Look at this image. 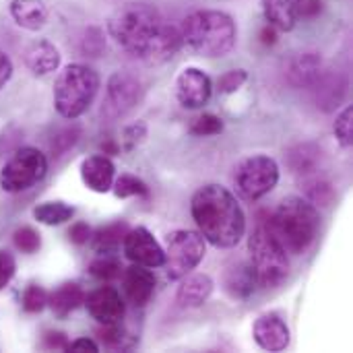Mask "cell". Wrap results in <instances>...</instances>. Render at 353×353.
I'll use <instances>...</instances> for the list:
<instances>
[{
	"label": "cell",
	"instance_id": "23",
	"mask_svg": "<svg viewBox=\"0 0 353 353\" xmlns=\"http://www.w3.org/2000/svg\"><path fill=\"white\" fill-rule=\"evenodd\" d=\"M8 12L12 21L27 31H39L48 23V6L43 0H10Z\"/></svg>",
	"mask_w": 353,
	"mask_h": 353
},
{
	"label": "cell",
	"instance_id": "22",
	"mask_svg": "<svg viewBox=\"0 0 353 353\" xmlns=\"http://www.w3.org/2000/svg\"><path fill=\"white\" fill-rule=\"evenodd\" d=\"M223 290L234 300H246L256 290V275L250 263H236L223 273Z\"/></svg>",
	"mask_w": 353,
	"mask_h": 353
},
{
	"label": "cell",
	"instance_id": "15",
	"mask_svg": "<svg viewBox=\"0 0 353 353\" xmlns=\"http://www.w3.org/2000/svg\"><path fill=\"white\" fill-rule=\"evenodd\" d=\"M122 285H124V294H126L128 302L137 308H143L153 298L155 275L149 267H141V265L132 263L122 275Z\"/></svg>",
	"mask_w": 353,
	"mask_h": 353
},
{
	"label": "cell",
	"instance_id": "41",
	"mask_svg": "<svg viewBox=\"0 0 353 353\" xmlns=\"http://www.w3.org/2000/svg\"><path fill=\"white\" fill-rule=\"evenodd\" d=\"M23 139V130L17 128V126H6L2 132H0V153H8V151H14L19 147Z\"/></svg>",
	"mask_w": 353,
	"mask_h": 353
},
{
	"label": "cell",
	"instance_id": "21",
	"mask_svg": "<svg viewBox=\"0 0 353 353\" xmlns=\"http://www.w3.org/2000/svg\"><path fill=\"white\" fill-rule=\"evenodd\" d=\"M182 285L178 288L176 302L180 308H201L213 294V279L205 273H194L188 277H182Z\"/></svg>",
	"mask_w": 353,
	"mask_h": 353
},
{
	"label": "cell",
	"instance_id": "47",
	"mask_svg": "<svg viewBox=\"0 0 353 353\" xmlns=\"http://www.w3.org/2000/svg\"><path fill=\"white\" fill-rule=\"evenodd\" d=\"M261 41H263L265 46H273V43L277 41V29L271 27V25L267 23V27L261 31Z\"/></svg>",
	"mask_w": 353,
	"mask_h": 353
},
{
	"label": "cell",
	"instance_id": "37",
	"mask_svg": "<svg viewBox=\"0 0 353 353\" xmlns=\"http://www.w3.org/2000/svg\"><path fill=\"white\" fill-rule=\"evenodd\" d=\"M89 273L99 281H114L120 275V265L114 259H110L108 254H103L101 259H97L89 265Z\"/></svg>",
	"mask_w": 353,
	"mask_h": 353
},
{
	"label": "cell",
	"instance_id": "24",
	"mask_svg": "<svg viewBox=\"0 0 353 353\" xmlns=\"http://www.w3.org/2000/svg\"><path fill=\"white\" fill-rule=\"evenodd\" d=\"M302 0H261L263 14L277 31H292L300 21Z\"/></svg>",
	"mask_w": 353,
	"mask_h": 353
},
{
	"label": "cell",
	"instance_id": "6",
	"mask_svg": "<svg viewBox=\"0 0 353 353\" xmlns=\"http://www.w3.org/2000/svg\"><path fill=\"white\" fill-rule=\"evenodd\" d=\"M250 265L256 275V285L265 290L279 288L290 275V256L265 221H259L248 238Z\"/></svg>",
	"mask_w": 353,
	"mask_h": 353
},
{
	"label": "cell",
	"instance_id": "30",
	"mask_svg": "<svg viewBox=\"0 0 353 353\" xmlns=\"http://www.w3.org/2000/svg\"><path fill=\"white\" fill-rule=\"evenodd\" d=\"M81 139V126L79 124H68L64 128H60L52 141H50V155L52 157H62L64 153H68Z\"/></svg>",
	"mask_w": 353,
	"mask_h": 353
},
{
	"label": "cell",
	"instance_id": "20",
	"mask_svg": "<svg viewBox=\"0 0 353 353\" xmlns=\"http://www.w3.org/2000/svg\"><path fill=\"white\" fill-rule=\"evenodd\" d=\"M312 89L314 101L323 112H335L347 97V81L339 72H323Z\"/></svg>",
	"mask_w": 353,
	"mask_h": 353
},
{
	"label": "cell",
	"instance_id": "2",
	"mask_svg": "<svg viewBox=\"0 0 353 353\" xmlns=\"http://www.w3.org/2000/svg\"><path fill=\"white\" fill-rule=\"evenodd\" d=\"M199 234L215 248H234L246 232V217L238 199L219 184H205L190 201Z\"/></svg>",
	"mask_w": 353,
	"mask_h": 353
},
{
	"label": "cell",
	"instance_id": "17",
	"mask_svg": "<svg viewBox=\"0 0 353 353\" xmlns=\"http://www.w3.org/2000/svg\"><path fill=\"white\" fill-rule=\"evenodd\" d=\"M81 180L93 192H110L116 180V168L108 155H91L81 163Z\"/></svg>",
	"mask_w": 353,
	"mask_h": 353
},
{
	"label": "cell",
	"instance_id": "10",
	"mask_svg": "<svg viewBox=\"0 0 353 353\" xmlns=\"http://www.w3.org/2000/svg\"><path fill=\"white\" fill-rule=\"evenodd\" d=\"M141 95H143V87L134 74L124 72V70L114 72L105 83V97H103V105H101V116L108 122L126 116L130 110L137 108V103L141 101Z\"/></svg>",
	"mask_w": 353,
	"mask_h": 353
},
{
	"label": "cell",
	"instance_id": "7",
	"mask_svg": "<svg viewBox=\"0 0 353 353\" xmlns=\"http://www.w3.org/2000/svg\"><path fill=\"white\" fill-rule=\"evenodd\" d=\"M48 174V157L35 147H17L0 170V188L19 194L33 188Z\"/></svg>",
	"mask_w": 353,
	"mask_h": 353
},
{
	"label": "cell",
	"instance_id": "45",
	"mask_svg": "<svg viewBox=\"0 0 353 353\" xmlns=\"http://www.w3.org/2000/svg\"><path fill=\"white\" fill-rule=\"evenodd\" d=\"M10 77H12V60L6 52L0 50V91L6 87Z\"/></svg>",
	"mask_w": 353,
	"mask_h": 353
},
{
	"label": "cell",
	"instance_id": "16",
	"mask_svg": "<svg viewBox=\"0 0 353 353\" xmlns=\"http://www.w3.org/2000/svg\"><path fill=\"white\" fill-rule=\"evenodd\" d=\"M323 72L325 64L321 54L316 52H302L294 56L288 64V81L296 89H312Z\"/></svg>",
	"mask_w": 353,
	"mask_h": 353
},
{
	"label": "cell",
	"instance_id": "18",
	"mask_svg": "<svg viewBox=\"0 0 353 353\" xmlns=\"http://www.w3.org/2000/svg\"><path fill=\"white\" fill-rule=\"evenodd\" d=\"M23 60H25V66L31 70V74L46 77V74H52L54 70L60 68L62 56H60V50L52 41L35 39L25 48Z\"/></svg>",
	"mask_w": 353,
	"mask_h": 353
},
{
	"label": "cell",
	"instance_id": "28",
	"mask_svg": "<svg viewBox=\"0 0 353 353\" xmlns=\"http://www.w3.org/2000/svg\"><path fill=\"white\" fill-rule=\"evenodd\" d=\"M302 190L314 207H329L335 201V186L319 174L304 176Z\"/></svg>",
	"mask_w": 353,
	"mask_h": 353
},
{
	"label": "cell",
	"instance_id": "3",
	"mask_svg": "<svg viewBox=\"0 0 353 353\" xmlns=\"http://www.w3.org/2000/svg\"><path fill=\"white\" fill-rule=\"evenodd\" d=\"M182 43L203 58H223L238 41V25L225 10L203 8L190 12L180 27Z\"/></svg>",
	"mask_w": 353,
	"mask_h": 353
},
{
	"label": "cell",
	"instance_id": "19",
	"mask_svg": "<svg viewBox=\"0 0 353 353\" xmlns=\"http://www.w3.org/2000/svg\"><path fill=\"white\" fill-rule=\"evenodd\" d=\"M325 161L323 147L316 143H298L285 151V165L296 176H312L319 174Z\"/></svg>",
	"mask_w": 353,
	"mask_h": 353
},
{
	"label": "cell",
	"instance_id": "8",
	"mask_svg": "<svg viewBox=\"0 0 353 353\" xmlns=\"http://www.w3.org/2000/svg\"><path fill=\"white\" fill-rule=\"evenodd\" d=\"M165 277L170 281H180L192 273L205 259L207 246L205 238L192 230H174L165 236Z\"/></svg>",
	"mask_w": 353,
	"mask_h": 353
},
{
	"label": "cell",
	"instance_id": "34",
	"mask_svg": "<svg viewBox=\"0 0 353 353\" xmlns=\"http://www.w3.org/2000/svg\"><path fill=\"white\" fill-rule=\"evenodd\" d=\"M21 306L27 314H37L48 306V292L41 285H27L21 296Z\"/></svg>",
	"mask_w": 353,
	"mask_h": 353
},
{
	"label": "cell",
	"instance_id": "42",
	"mask_svg": "<svg viewBox=\"0 0 353 353\" xmlns=\"http://www.w3.org/2000/svg\"><path fill=\"white\" fill-rule=\"evenodd\" d=\"M68 238H70V242H72V244L83 246V244H87V242L91 240V228H89L85 221H77V223H72V225H70V230H68Z\"/></svg>",
	"mask_w": 353,
	"mask_h": 353
},
{
	"label": "cell",
	"instance_id": "27",
	"mask_svg": "<svg viewBox=\"0 0 353 353\" xmlns=\"http://www.w3.org/2000/svg\"><path fill=\"white\" fill-rule=\"evenodd\" d=\"M97 337L101 341V345L105 350H112V352H130L137 347L139 339L126 331L122 327V323H114V325H101L97 329Z\"/></svg>",
	"mask_w": 353,
	"mask_h": 353
},
{
	"label": "cell",
	"instance_id": "1",
	"mask_svg": "<svg viewBox=\"0 0 353 353\" xmlns=\"http://www.w3.org/2000/svg\"><path fill=\"white\" fill-rule=\"evenodd\" d=\"M108 33L126 54L147 64H163L184 46L180 29L163 23L159 10L147 2L120 6L108 21Z\"/></svg>",
	"mask_w": 353,
	"mask_h": 353
},
{
	"label": "cell",
	"instance_id": "5",
	"mask_svg": "<svg viewBox=\"0 0 353 353\" xmlns=\"http://www.w3.org/2000/svg\"><path fill=\"white\" fill-rule=\"evenodd\" d=\"M99 91V74L87 64H68L54 83V108L66 120H77L95 101Z\"/></svg>",
	"mask_w": 353,
	"mask_h": 353
},
{
	"label": "cell",
	"instance_id": "13",
	"mask_svg": "<svg viewBox=\"0 0 353 353\" xmlns=\"http://www.w3.org/2000/svg\"><path fill=\"white\" fill-rule=\"evenodd\" d=\"M252 337L261 350L271 353L285 352L290 347V341H292L290 327L283 321V316L277 312L261 314L252 325Z\"/></svg>",
	"mask_w": 353,
	"mask_h": 353
},
{
	"label": "cell",
	"instance_id": "11",
	"mask_svg": "<svg viewBox=\"0 0 353 353\" xmlns=\"http://www.w3.org/2000/svg\"><path fill=\"white\" fill-rule=\"evenodd\" d=\"M122 244H124L126 259L130 263H134V265L157 269V267H163V263H165V252H163L161 244L143 225H137V228L128 230Z\"/></svg>",
	"mask_w": 353,
	"mask_h": 353
},
{
	"label": "cell",
	"instance_id": "39",
	"mask_svg": "<svg viewBox=\"0 0 353 353\" xmlns=\"http://www.w3.org/2000/svg\"><path fill=\"white\" fill-rule=\"evenodd\" d=\"M147 137V126L145 122H134L130 126H126L122 130V147L124 151H132L134 147H139Z\"/></svg>",
	"mask_w": 353,
	"mask_h": 353
},
{
	"label": "cell",
	"instance_id": "29",
	"mask_svg": "<svg viewBox=\"0 0 353 353\" xmlns=\"http://www.w3.org/2000/svg\"><path fill=\"white\" fill-rule=\"evenodd\" d=\"M74 207L64 201H46L33 209V217L37 223L43 225H62L68 219H72Z\"/></svg>",
	"mask_w": 353,
	"mask_h": 353
},
{
	"label": "cell",
	"instance_id": "31",
	"mask_svg": "<svg viewBox=\"0 0 353 353\" xmlns=\"http://www.w3.org/2000/svg\"><path fill=\"white\" fill-rule=\"evenodd\" d=\"M112 190L118 199H130V196H149V186L132 176V174H122L120 178L114 180L112 184Z\"/></svg>",
	"mask_w": 353,
	"mask_h": 353
},
{
	"label": "cell",
	"instance_id": "35",
	"mask_svg": "<svg viewBox=\"0 0 353 353\" xmlns=\"http://www.w3.org/2000/svg\"><path fill=\"white\" fill-rule=\"evenodd\" d=\"M223 130V120L215 114H201L190 124V134L194 137H215Z\"/></svg>",
	"mask_w": 353,
	"mask_h": 353
},
{
	"label": "cell",
	"instance_id": "26",
	"mask_svg": "<svg viewBox=\"0 0 353 353\" xmlns=\"http://www.w3.org/2000/svg\"><path fill=\"white\" fill-rule=\"evenodd\" d=\"M126 232H128L126 221H114V223H108V225L99 228L91 236L93 250L99 252V254H112V252H116L120 248V244L124 242Z\"/></svg>",
	"mask_w": 353,
	"mask_h": 353
},
{
	"label": "cell",
	"instance_id": "32",
	"mask_svg": "<svg viewBox=\"0 0 353 353\" xmlns=\"http://www.w3.org/2000/svg\"><path fill=\"white\" fill-rule=\"evenodd\" d=\"M79 50L87 58H99L105 52V35H103V31L99 27H95V25L87 27L81 41H79Z\"/></svg>",
	"mask_w": 353,
	"mask_h": 353
},
{
	"label": "cell",
	"instance_id": "46",
	"mask_svg": "<svg viewBox=\"0 0 353 353\" xmlns=\"http://www.w3.org/2000/svg\"><path fill=\"white\" fill-rule=\"evenodd\" d=\"M66 352H99V345L93 341V339H87V337H81V339H74V341H68V347Z\"/></svg>",
	"mask_w": 353,
	"mask_h": 353
},
{
	"label": "cell",
	"instance_id": "38",
	"mask_svg": "<svg viewBox=\"0 0 353 353\" xmlns=\"http://www.w3.org/2000/svg\"><path fill=\"white\" fill-rule=\"evenodd\" d=\"M246 81H248V72H246L244 68H234V70H228L225 74L219 77L217 87H219V93L232 95V93H236Z\"/></svg>",
	"mask_w": 353,
	"mask_h": 353
},
{
	"label": "cell",
	"instance_id": "33",
	"mask_svg": "<svg viewBox=\"0 0 353 353\" xmlns=\"http://www.w3.org/2000/svg\"><path fill=\"white\" fill-rule=\"evenodd\" d=\"M333 130H335V137H337L339 145L343 149H350L353 145V105H345L337 114Z\"/></svg>",
	"mask_w": 353,
	"mask_h": 353
},
{
	"label": "cell",
	"instance_id": "36",
	"mask_svg": "<svg viewBox=\"0 0 353 353\" xmlns=\"http://www.w3.org/2000/svg\"><path fill=\"white\" fill-rule=\"evenodd\" d=\"M12 244L23 254H35L41 246V238L33 228H19L12 234Z\"/></svg>",
	"mask_w": 353,
	"mask_h": 353
},
{
	"label": "cell",
	"instance_id": "4",
	"mask_svg": "<svg viewBox=\"0 0 353 353\" xmlns=\"http://www.w3.org/2000/svg\"><path fill=\"white\" fill-rule=\"evenodd\" d=\"M288 254H304L316 240L319 209L302 196H285L265 221Z\"/></svg>",
	"mask_w": 353,
	"mask_h": 353
},
{
	"label": "cell",
	"instance_id": "44",
	"mask_svg": "<svg viewBox=\"0 0 353 353\" xmlns=\"http://www.w3.org/2000/svg\"><path fill=\"white\" fill-rule=\"evenodd\" d=\"M323 10V0H302L300 19H316Z\"/></svg>",
	"mask_w": 353,
	"mask_h": 353
},
{
	"label": "cell",
	"instance_id": "12",
	"mask_svg": "<svg viewBox=\"0 0 353 353\" xmlns=\"http://www.w3.org/2000/svg\"><path fill=\"white\" fill-rule=\"evenodd\" d=\"M213 93V83L209 74L196 66H186L176 79L178 103L186 110H199L209 103Z\"/></svg>",
	"mask_w": 353,
	"mask_h": 353
},
{
	"label": "cell",
	"instance_id": "9",
	"mask_svg": "<svg viewBox=\"0 0 353 353\" xmlns=\"http://www.w3.org/2000/svg\"><path fill=\"white\" fill-rule=\"evenodd\" d=\"M279 182V165L269 155H252L236 165L234 186L244 201H259Z\"/></svg>",
	"mask_w": 353,
	"mask_h": 353
},
{
	"label": "cell",
	"instance_id": "25",
	"mask_svg": "<svg viewBox=\"0 0 353 353\" xmlns=\"http://www.w3.org/2000/svg\"><path fill=\"white\" fill-rule=\"evenodd\" d=\"M83 300H85V292L74 281H66L58 285L52 294H48V306L56 319H66L83 304Z\"/></svg>",
	"mask_w": 353,
	"mask_h": 353
},
{
	"label": "cell",
	"instance_id": "40",
	"mask_svg": "<svg viewBox=\"0 0 353 353\" xmlns=\"http://www.w3.org/2000/svg\"><path fill=\"white\" fill-rule=\"evenodd\" d=\"M14 273H17V261H14L12 252L0 250V292L12 281Z\"/></svg>",
	"mask_w": 353,
	"mask_h": 353
},
{
	"label": "cell",
	"instance_id": "43",
	"mask_svg": "<svg viewBox=\"0 0 353 353\" xmlns=\"http://www.w3.org/2000/svg\"><path fill=\"white\" fill-rule=\"evenodd\" d=\"M43 347H46V350H64V352H66L68 339H66L64 333L52 331V333H46V337H43Z\"/></svg>",
	"mask_w": 353,
	"mask_h": 353
},
{
	"label": "cell",
	"instance_id": "14",
	"mask_svg": "<svg viewBox=\"0 0 353 353\" xmlns=\"http://www.w3.org/2000/svg\"><path fill=\"white\" fill-rule=\"evenodd\" d=\"M83 304L99 325H114V323H122L124 319V300L120 292L114 290L112 285H101L93 290L89 296H85Z\"/></svg>",
	"mask_w": 353,
	"mask_h": 353
}]
</instances>
